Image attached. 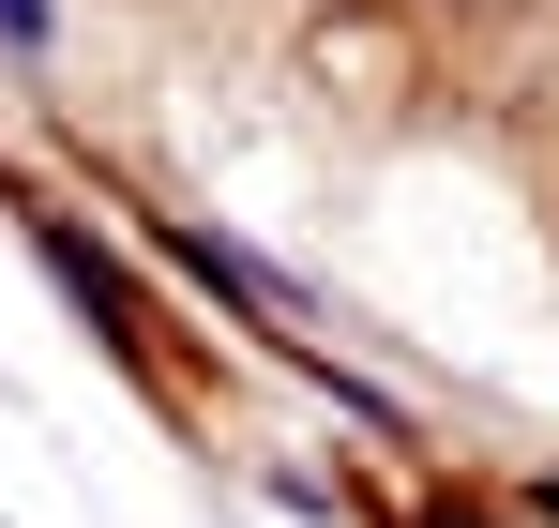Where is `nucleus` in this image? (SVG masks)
I'll list each match as a JSON object with an SVG mask.
<instances>
[{
  "mask_svg": "<svg viewBox=\"0 0 559 528\" xmlns=\"http://www.w3.org/2000/svg\"><path fill=\"white\" fill-rule=\"evenodd\" d=\"M31 242H46V257H61V287H76V302H92L106 333H121V348H152V333H136V302H121V272L92 257V242H76V227H31Z\"/></svg>",
  "mask_w": 559,
  "mask_h": 528,
  "instance_id": "1",
  "label": "nucleus"
},
{
  "mask_svg": "<svg viewBox=\"0 0 559 528\" xmlns=\"http://www.w3.org/2000/svg\"><path fill=\"white\" fill-rule=\"evenodd\" d=\"M61 31V0H0V46H46Z\"/></svg>",
  "mask_w": 559,
  "mask_h": 528,
  "instance_id": "2",
  "label": "nucleus"
}]
</instances>
